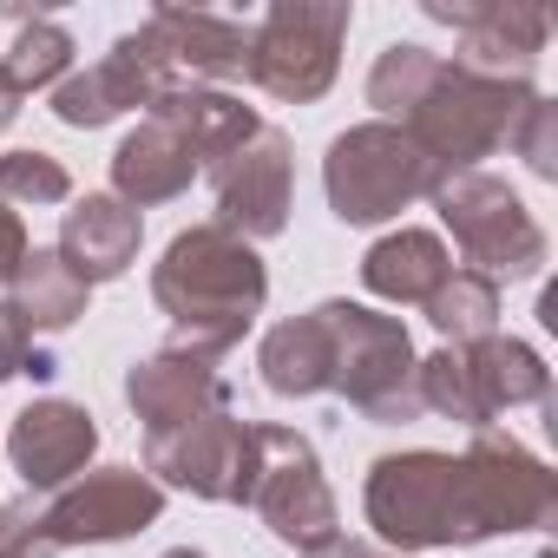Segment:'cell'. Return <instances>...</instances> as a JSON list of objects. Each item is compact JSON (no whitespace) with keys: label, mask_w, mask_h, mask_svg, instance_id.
Masks as SVG:
<instances>
[{"label":"cell","mask_w":558,"mask_h":558,"mask_svg":"<svg viewBox=\"0 0 558 558\" xmlns=\"http://www.w3.org/2000/svg\"><path fill=\"white\" fill-rule=\"evenodd\" d=\"M151 296L158 310L171 316L178 329V349L191 355H230L250 323L263 316V296H269V276H263V256L230 236L223 223H191L171 236L165 263L151 269Z\"/></svg>","instance_id":"6da1fadb"},{"label":"cell","mask_w":558,"mask_h":558,"mask_svg":"<svg viewBox=\"0 0 558 558\" xmlns=\"http://www.w3.org/2000/svg\"><path fill=\"white\" fill-rule=\"evenodd\" d=\"M532 93H538L532 80H493V73H473L460 60H434L427 86L401 112V132L421 145V158L440 178H453V171H473L486 151H499L512 138Z\"/></svg>","instance_id":"7a4b0ae2"},{"label":"cell","mask_w":558,"mask_h":558,"mask_svg":"<svg viewBox=\"0 0 558 558\" xmlns=\"http://www.w3.org/2000/svg\"><path fill=\"white\" fill-rule=\"evenodd\" d=\"M362 512L368 525L401 545V551H434V545H480V512H473V486L466 466L453 453L414 447V453H381L368 466L362 486Z\"/></svg>","instance_id":"3957f363"},{"label":"cell","mask_w":558,"mask_h":558,"mask_svg":"<svg viewBox=\"0 0 558 558\" xmlns=\"http://www.w3.org/2000/svg\"><path fill=\"white\" fill-rule=\"evenodd\" d=\"M414 388H421V414H447L480 434L506 408L551 401V368L538 362L532 342L480 336L466 349H434L427 362H414Z\"/></svg>","instance_id":"277c9868"},{"label":"cell","mask_w":558,"mask_h":558,"mask_svg":"<svg viewBox=\"0 0 558 558\" xmlns=\"http://www.w3.org/2000/svg\"><path fill=\"white\" fill-rule=\"evenodd\" d=\"M323 336H329V395H342L368 421H414L421 388H414V342L395 316H375L362 303H316Z\"/></svg>","instance_id":"5b68a950"},{"label":"cell","mask_w":558,"mask_h":558,"mask_svg":"<svg viewBox=\"0 0 558 558\" xmlns=\"http://www.w3.org/2000/svg\"><path fill=\"white\" fill-rule=\"evenodd\" d=\"M349 27H355V8H342V0H276L250 27L243 80L283 106H310L336 86Z\"/></svg>","instance_id":"8992f818"},{"label":"cell","mask_w":558,"mask_h":558,"mask_svg":"<svg viewBox=\"0 0 558 558\" xmlns=\"http://www.w3.org/2000/svg\"><path fill=\"white\" fill-rule=\"evenodd\" d=\"M434 184H440V171L388 119L349 125L323 158V191H329V210L342 223H381V217L408 210L414 197H434Z\"/></svg>","instance_id":"52a82bcc"},{"label":"cell","mask_w":558,"mask_h":558,"mask_svg":"<svg viewBox=\"0 0 558 558\" xmlns=\"http://www.w3.org/2000/svg\"><path fill=\"white\" fill-rule=\"evenodd\" d=\"M434 204H440V223L453 230L460 256L486 276V283H519V276H538L545 269V230L538 217L486 171H453L434 184Z\"/></svg>","instance_id":"ba28073f"},{"label":"cell","mask_w":558,"mask_h":558,"mask_svg":"<svg viewBox=\"0 0 558 558\" xmlns=\"http://www.w3.org/2000/svg\"><path fill=\"white\" fill-rule=\"evenodd\" d=\"M250 506L263 512V525L276 538L296 545L303 558H316V551H329L342 538L323 460H316V447L296 427H256V493H250Z\"/></svg>","instance_id":"9c48e42d"},{"label":"cell","mask_w":558,"mask_h":558,"mask_svg":"<svg viewBox=\"0 0 558 558\" xmlns=\"http://www.w3.org/2000/svg\"><path fill=\"white\" fill-rule=\"evenodd\" d=\"M145 473L158 486H184L217 506H250L256 493V427L236 414H210L171 434H145Z\"/></svg>","instance_id":"30bf717a"},{"label":"cell","mask_w":558,"mask_h":558,"mask_svg":"<svg viewBox=\"0 0 558 558\" xmlns=\"http://www.w3.org/2000/svg\"><path fill=\"white\" fill-rule=\"evenodd\" d=\"M466 466V486H473V512H480V532L499 538V532H545L558 519V480L545 460H532L512 434H493L480 427L460 453Z\"/></svg>","instance_id":"8fae6325"},{"label":"cell","mask_w":558,"mask_h":558,"mask_svg":"<svg viewBox=\"0 0 558 558\" xmlns=\"http://www.w3.org/2000/svg\"><path fill=\"white\" fill-rule=\"evenodd\" d=\"M125 47L145 60V73L171 93V86H204V80H236L243 53H250V27L204 14V8H158L145 14Z\"/></svg>","instance_id":"7c38bea8"},{"label":"cell","mask_w":558,"mask_h":558,"mask_svg":"<svg viewBox=\"0 0 558 558\" xmlns=\"http://www.w3.org/2000/svg\"><path fill=\"white\" fill-rule=\"evenodd\" d=\"M165 512V486L138 466H99L80 486H66L47 512H40V538L60 545H106V538H132Z\"/></svg>","instance_id":"4fadbf2b"},{"label":"cell","mask_w":558,"mask_h":558,"mask_svg":"<svg viewBox=\"0 0 558 558\" xmlns=\"http://www.w3.org/2000/svg\"><path fill=\"white\" fill-rule=\"evenodd\" d=\"M290 178H296V158H290V138L263 125L243 151L217 158L210 165V191H217V223L230 236H243L250 250L263 236H283L290 223Z\"/></svg>","instance_id":"5bb4252c"},{"label":"cell","mask_w":558,"mask_h":558,"mask_svg":"<svg viewBox=\"0 0 558 558\" xmlns=\"http://www.w3.org/2000/svg\"><path fill=\"white\" fill-rule=\"evenodd\" d=\"M427 21L460 34V66L493 73V80H532L551 21L538 8H512V0H427Z\"/></svg>","instance_id":"9a60e30c"},{"label":"cell","mask_w":558,"mask_h":558,"mask_svg":"<svg viewBox=\"0 0 558 558\" xmlns=\"http://www.w3.org/2000/svg\"><path fill=\"white\" fill-rule=\"evenodd\" d=\"M125 401H132V414L145 421V434H171V427H191V421L230 414V381L217 375L210 355H191V349L171 342V349L132 362V375H125Z\"/></svg>","instance_id":"2e32d148"},{"label":"cell","mask_w":558,"mask_h":558,"mask_svg":"<svg viewBox=\"0 0 558 558\" xmlns=\"http://www.w3.org/2000/svg\"><path fill=\"white\" fill-rule=\"evenodd\" d=\"M8 453H14V466H21V480L34 493H53V486H66L99 453V427H93V414L80 401L53 395V401L21 408V421L8 434Z\"/></svg>","instance_id":"e0dca14e"},{"label":"cell","mask_w":558,"mask_h":558,"mask_svg":"<svg viewBox=\"0 0 558 558\" xmlns=\"http://www.w3.org/2000/svg\"><path fill=\"white\" fill-rule=\"evenodd\" d=\"M165 86L145 73V60L119 40L99 66H86V73H66L60 86H53V119L60 125H73V132H99V125H112L119 112H151V99H158Z\"/></svg>","instance_id":"ac0fdd59"},{"label":"cell","mask_w":558,"mask_h":558,"mask_svg":"<svg viewBox=\"0 0 558 558\" xmlns=\"http://www.w3.org/2000/svg\"><path fill=\"white\" fill-rule=\"evenodd\" d=\"M151 119L171 125V132L191 145L197 171H210L217 158L243 151V145L263 132V119H256L250 106H236L230 93H217V86H171V93L151 99Z\"/></svg>","instance_id":"d6986e66"},{"label":"cell","mask_w":558,"mask_h":558,"mask_svg":"<svg viewBox=\"0 0 558 558\" xmlns=\"http://www.w3.org/2000/svg\"><path fill=\"white\" fill-rule=\"evenodd\" d=\"M191 178H197L191 145H184L171 125H158V119H145V125L112 151V197H119L125 210L171 204V197L191 191Z\"/></svg>","instance_id":"ffe728a7"},{"label":"cell","mask_w":558,"mask_h":558,"mask_svg":"<svg viewBox=\"0 0 558 558\" xmlns=\"http://www.w3.org/2000/svg\"><path fill=\"white\" fill-rule=\"evenodd\" d=\"M138 210H125L119 197H80L73 210H66V230H60V256L86 276V283H112V276H125L132 269V256H138Z\"/></svg>","instance_id":"44dd1931"},{"label":"cell","mask_w":558,"mask_h":558,"mask_svg":"<svg viewBox=\"0 0 558 558\" xmlns=\"http://www.w3.org/2000/svg\"><path fill=\"white\" fill-rule=\"evenodd\" d=\"M447 276H453V256H447V243H440L434 230H395V236H381V243L362 256L368 296L401 303V310H421V303L447 283Z\"/></svg>","instance_id":"7402d4cb"},{"label":"cell","mask_w":558,"mask_h":558,"mask_svg":"<svg viewBox=\"0 0 558 558\" xmlns=\"http://www.w3.org/2000/svg\"><path fill=\"white\" fill-rule=\"evenodd\" d=\"M8 283H14L8 303H14V316L27 329H73L86 316V296H93V283H86V276L60 250H27Z\"/></svg>","instance_id":"603a6c76"},{"label":"cell","mask_w":558,"mask_h":558,"mask_svg":"<svg viewBox=\"0 0 558 558\" xmlns=\"http://www.w3.org/2000/svg\"><path fill=\"white\" fill-rule=\"evenodd\" d=\"M263 388L283 395V401H310V395H329V336H323V316H290L263 336Z\"/></svg>","instance_id":"cb8c5ba5"},{"label":"cell","mask_w":558,"mask_h":558,"mask_svg":"<svg viewBox=\"0 0 558 558\" xmlns=\"http://www.w3.org/2000/svg\"><path fill=\"white\" fill-rule=\"evenodd\" d=\"M14 21H21V34H14L8 53H0V86H8L14 99L53 93L73 73V34L60 21H47V14H14Z\"/></svg>","instance_id":"d4e9b609"},{"label":"cell","mask_w":558,"mask_h":558,"mask_svg":"<svg viewBox=\"0 0 558 558\" xmlns=\"http://www.w3.org/2000/svg\"><path fill=\"white\" fill-rule=\"evenodd\" d=\"M421 310H427V323L447 336V349H466V342L493 336V323H499V283H486L480 269H453Z\"/></svg>","instance_id":"484cf974"},{"label":"cell","mask_w":558,"mask_h":558,"mask_svg":"<svg viewBox=\"0 0 558 558\" xmlns=\"http://www.w3.org/2000/svg\"><path fill=\"white\" fill-rule=\"evenodd\" d=\"M73 178L53 151H0V204H66Z\"/></svg>","instance_id":"4316f807"},{"label":"cell","mask_w":558,"mask_h":558,"mask_svg":"<svg viewBox=\"0 0 558 558\" xmlns=\"http://www.w3.org/2000/svg\"><path fill=\"white\" fill-rule=\"evenodd\" d=\"M506 145L525 158V171H532V178H558V106H551L545 93H532Z\"/></svg>","instance_id":"83f0119b"},{"label":"cell","mask_w":558,"mask_h":558,"mask_svg":"<svg viewBox=\"0 0 558 558\" xmlns=\"http://www.w3.org/2000/svg\"><path fill=\"white\" fill-rule=\"evenodd\" d=\"M14 375H53V355L34 349V329L14 316V303H0V381H14Z\"/></svg>","instance_id":"f1b7e54d"},{"label":"cell","mask_w":558,"mask_h":558,"mask_svg":"<svg viewBox=\"0 0 558 558\" xmlns=\"http://www.w3.org/2000/svg\"><path fill=\"white\" fill-rule=\"evenodd\" d=\"M21 256H27V223H21V210L0 204V283L21 269Z\"/></svg>","instance_id":"f546056e"},{"label":"cell","mask_w":558,"mask_h":558,"mask_svg":"<svg viewBox=\"0 0 558 558\" xmlns=\"http://www.w3.org/2000/svg\"><path fill=\"white\" fill-rule=\"evenodd\" d=\"M316 558H368V545H355V538H336L329 551H316Z\"/></svg>","instance_id":"4dcf8cb0"},{"label":"cell","mask_w":558,"mask_h":558,"mask_svg":"<svg viewBox=\"0 0 558 558\" xmlns=\"http://www.w3.org/2000/svg\"><path fill=\"white\" fill-rule=\"evenodd\" d=\"M14 112H21V99H14L8 86H0V132H8V125H14Z\"/></svg>","instance_id":"1f68e13d"},{"label":"cell","mask_w":558,"mask_h":558,"mask_svg":"<svg viewBox=\"0 0 558 558\" xmlns=\"http://www.w3.org/2000/svg\"><path fill=\"white\" fill-rule=\"evenodd\" d=\"M165 558H204V551H191V545H178V551H165Z\"/></svg>","instance_id":"d6a6232c"},{"label":"cell","mask_w":558,"mask_h":558,"mask_svg":"<svg viewBox=\"0 0 558 558\" xmlns=\"http://www.w3.org/2000/svg\"><path fill=\"white\" fill-rule=\"evenodd\" d=\"M538 558H558V551H538Z\"/></svg>","instance_id":"836d02e7"},{"label":"cell","mask_w":558,"mask_h":558,"mask_svg":"<svg viewBox=\"0 0 558 558\" xmlns=\"http://www.w3.org/2000/svg\"><path fill=\"white\" fill-rule=\"evenodd\" d=\"M368 558H375V551H368Z\"/></svg>","instance_id":"e575fe53"}]
</instances>
